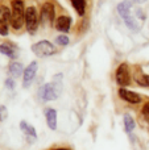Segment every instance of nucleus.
Segmentation results:
<instances>
[{"label":"nucleus","mask_w":149,"mask_h":150,"mask_svg":"<svg viewBox=\"0 0 149 150\" xmlns=\"http://www.w3.org/2000/svg\"><path fill=\"white\" fill-rule=\"evenodd\" d=\"M25 23V7L23 0H12L11 3V26L15 30L21 29Z\"/></svg>","instance_id":"f257e3e1"},{"label":"nucleus","mask_w":149,"mask_h":150,"mask_svg":"<svg viewBox=\"0 0 149 150\" xmlns=\"http://www.w3.org/2000/svg\"><path fill=\"white\" fill-rule=\"evenodd\" d=\"M61 91H62L61 80H54L52 83H48L41 87V99L44 101L55 100L61 95Z\"/></svg>","instance_id":"f03ea898"},{"label":"nucleus","mask_w":149,"mask_h":150,"mask_svg":"<svg viewBox=\"0 0 149 150\" xmlns=\"http://www.w3.org/2000/svg\"><path fill=\"white\" fill-rule=\"evenodd\" d=\"M55 21V8L54 4L50 1H46L42 4L41 13H40V23L42 26H52Z\"/></svg>","instance_id":"7ed1b4c3"},{"label":"nucleus","mask_w":149,"mask_h":150,"mask_svg":"<svg viewBox=\"0 0 149 150\" xmlns=\"http://www.w3.org/2000/svg\"><path fill=\"white\" fill-rule=\"evenodd\" d=\"M40 23V17L37 15V9L36 7L31 5L25 9V25H26V30L31 34L36 33L37 26H38Z\"/></svg>","instance_id":"20e7f679"},{"label":"nucleus","mask_w":149,"mask_h":150,"mask_svg":"<svg viewBox=\"0 0 149 150\" xmlns=\"http://www.w3.org/2000/svg\"><path fill=\"white\" fill-rule=\"evenodd\" d=\"M32 52L34 53V54L37 55V57H50V55H53L55 53V47L53 46L52 42L49 41H40L37 42V44L32 45Z\"/></svg>","instance_id":"39448f33"},{"label":"nucleus","mask_w":149,"mask_h":150,"mask_svg":"<svg viewBox=\"0 0 149 150\" xmlns=\"http://www.w3.org/2000/svg\"><path fill=\"white\" fill-rule=\"evenodd\" d=\"M116 83L121 87H126L131 83V74H129V67L127 63H120L116 69Z\"/></svg>","instance_id":"423d86ee"},{"label":"nucleus","mask_w":149,"mask_h":150,"mask_svg":"<svg viewBox=\"0 0 149 150\" xmlns=\"http://www.w3.org/2000/svg\"><path fill=\"white\" fill-rule=\"evenodd\" d=\"M37 70H38V65L37 62H32L28 65V67L24 69V74H23V86L25 88L31 87L33 83L34 78L37 75Z\"/></svg>","instance_id":"0eeeda50"},{"label":"nucleus","mask_w":149,"mask_h":150,"mask_svg":"<svg viewBox=\"0 0 149 150\" xmlns=\"http://www.w3.org/2000/svg\"><path fill=\"white\" fill-rule=\"evenodd\" d=\"M118 12L120 13V16L123 17V20L126 21V24L129 26L131 29H135V23L132 20V16H131V3L129 1H123L118 5Z\"/></svg>","instance_id":"6e6552de"},{"label":"nucleus","mask_w":149,"mask_h":150,"mask_svg":"<svg viewBox=\"0 0 149 150\" xmlns=\"http://www.w3.org/2000/svg\"><path fill=\"white\" fill-rule=\"evenodd\" d=\"M11 24V9L5 5H0V34H8V26Z\"/></svg>","instance_id":"1a4fd4ad"},{"label":"nucleus","mask_w":149,"mask_h":150,"mask_svg":"<svg viewBox=\"0 0 149 150\" xmlns=\"http://www.w3.org/2000/svg\"><path fill=\"white\" fill-rule=\"evenodd\" d=\"M119 96H120L124 101H127V103H129V104H139V103H141V96H140L139 93L133 92V91H129V90L123 88V87L119 90Z\"/></svg>","instance_id":"9d476101"},{"label":"nucleus","mask_w":149,"mask_h":150,"mask_svg":"<svg viewBox=\"0 0 149 150\" xmlns=\"http://www.w3.org/2000/svg\"><path fill=\"white\" fill-rule=\"evenodd\" d=\"M71 26V18L69 16H60L55 21V28L62 33H67Z\"/></svg>","instance_id":"9b49d317"},{"label":"nucleus","mask_w":149,"mask_h":150,"mask_svg":"<svg viewBox=\"0 0 149 150\" xmlns=\"http://www.w3.org/2000/svg\"><path fill=\"white\" fill-rule=\"evenodd\" d=\"M45 117H46L48 127L52 130L57 129V111L53 108H46L45 109Z\"/></svg>","instance_id":"f8f14e48"},{"label":"nucleus","mask_w":149,"mask_h":150,"mask_svg":"<svg viewBox=\"0 0 149 150\" xmlns=\"http://www.w3.org/2000/svg\"><path fill=\"white\" fill-rule=\"evenodd\" d=\"M70 3L79 16H84V13H86V0H70Z\"/></svg>","instance_id":"ddd939ff"},{"label":"nucleus","mask_w":149,"mask_h":150,"mask_svg":"<svg viewBox=\"0 0 149 150\" xmlns=\"http://www.w3.org/2000/svg\"><path fill=\"white\" fill-rule=\"evenodd\" d=\"M20 129L23 130V132L25 133L28 137H32L33 140H36V137H37L36 129H34L33 127H31V125H29L26 121H21V122H20Z\"/></svg>","instance_id":"4468645a"},{"label":"nucleus","mask_w":149,"mask_h":150,"mask_svg":"<svg viewBox=\"0 0 149 150\" xmlns=\"http://www.w3.org/2000/svg\"><path fill=\"white\" fill-rule=\"evenodd\" d=\"M135 80L137 84L143 86V87H149V75L143 74L140 70H136L135 73Z\"/></svg>","instance_id":"2eb2a0df"},{"label":"nucleus","mask_w":149,"mask_h":150,"mask_svg":"<svg viewBox=\"0 0 149 150\" xmlns=\"http://www.w3.org/2000/svg\"><path fill=\"white\" fill-rule=\"evenodd\" d=\"M9 74L12 75L13 78H18L21 74H24V67L21 63L18 62H13L9 65Z\"/></svg>","instance_id":"dca6fc26"},{"label":"nucleus","mask_w":149,"mask_h":150,"mask_svg":"<svg viewBox=\"0 0 149 150\" xmlns=\"http://www.w3.org/2000/svg\"><path fill=\"white\" fill-rule=\"evenodd\" d=\"M135 127H136V124H135V120L132 119V116L126 115V116H124V128H126V132L131 133L132 130L135 129Z\"/></svg>","instance_id":"f3484780"},{"label":"nucleus","mask_w":149,"mask_h":150,"mask_svg":"<svg viewBox=\"0 0 149 150\" xmlns=\"http://www.w3.org/2000/svg\"><path fill=\"white\" fill-rule=\"evenodd\" d=\"M0 53H1V54H4V55H7V57H9V58H15L16 57L13 49L11 46H8V45H5V44L0 45Z\"/></svg>","instance_id":"a211bd4d"},{"label":"nucleus","mask_w":149,"mask_h":150,"mask_svg":"<svg viewBox=\"0 0 149 150\" xmlns=\"http://www.w3.org/2000/svg\"><path fill=\"white\" fill-rule=\"evenodd\" d=\"M55 42H57L58 45H61V46H66V45L69 44V37L66 36V34H61V36L57 37Z\"/></svg>","instance_id":"6ab92c4d"},{"label":"nucleus","mask_w":149,"mask_h":150,"mask_svg":"<svg viewBox=\"0 0 149 150\" xmlns=\"http://www.w3.org/2000/svg\"><path fill=\"white\" fill-rule=\"evenodd\" d=\"M143 116L145 117V120L149 122V101L143 107Z\"/></svg>","instance_id":"aec40b11"},{"label":"nucleus","mask_w":149,"mask_h":150,"mask_svg":"<svg viewBox=\"0 0 149 150\" xmlns=\"http://www.w3.org/2000/svg\"><path fill=\"white\" fill-rule=\"evenodd\" d=\"M5 117H7V108L5 107H0V120H5Z\"/></svg>","instance_id":"412c9836"},{"label":"nucleus","mask_w":149,"mask_h":150,"mask_svg":"<svg viewBox=\"0 0 149 150\" xmlns=\"http://www.w3.org/2000/svg\"><path fill=\"white\" fill-rule=\"evenodd\" d=\"M5 84H7V87H8V88H11V90H13V87H15V83H13V80H12V79H7Z\"/></svg>","instance_id":"4be33fe9"},{"label":"nucleus","mask_w":149,"mask_h":150,"mask_svg":"<svg viewBox=\"0 0 149 150\" xmlns=\"http://www.w3.org/2000/svg\"><path fill=\"white\" fill-rule=\"evenodd\" d=\"M54 150H70V149H66V148H60V149H54Z\"/></svg>","instance_id":"5701e85b"}]
</instances>
